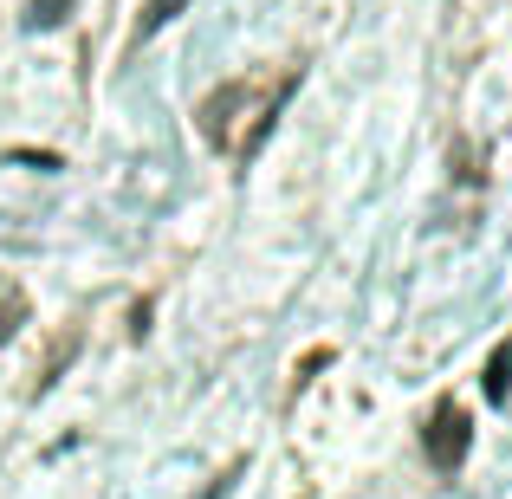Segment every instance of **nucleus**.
Here are the masks:
<instances>
[{
  "label": "nucleus",
  "instance_id": "1",
  "mask_svg": "<svg viewBox=\"0 0 512 499\" xmlns=\"http://www.w3.org/2000/svg\"><path fill=\"white\" fill-rule=\"evenodd\" d=\"M467 441H474V422H467V409H461V402H441V409L428 415V435H422L428 467L454 474V467H461V454H467Z\"/></svg>",
  "mask_w": 512,
  "mask_h": 499
},
{
  "label": "nucleus",
  "instance_id": "2",
  "mask_svg": "<svg viewBox=\"0 0 512 499\" xmlns=\"http://www.w3.org/2000/svg\"><path fill=\"white\" fill-rule=\"evenodd\" d=\"M506 389H512V344H500V350H493V363H487V396L506 402Z\"/></svg>",
  "mask_w": 512,
  "mask_h": 499
},
{
  "label": "nucleus",
  "instance_id": "3",
  "mask_svg": "<svg viewBox=\"0 0 512 499\" xmlns=\"http://www.w3.org/2000/svg\"><path fill=\"white\" fill-rule=\"evenodd\" d=\"M65 7H72V0H33V7H26V26H59Z\"/></svg>",
  "mask_w": 512,
  "mask_h": 499
},
{
  "label": "nucleus",
  "instance_id": "4",
  "mask_svg": "<svg viewBox=\"0 0 512 499\" xmlns=\"http://www.w3.org/2000/svg\"><path fill=\"white\" fill-rule=\"evenodd\" d=\"M188 0H150V7H143V33H156V26H169L175 13H182Z\"/></svg>",
  "mask_w": 512,
  "mask_h": 499
}]
</instances>
